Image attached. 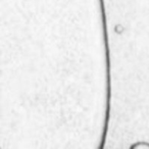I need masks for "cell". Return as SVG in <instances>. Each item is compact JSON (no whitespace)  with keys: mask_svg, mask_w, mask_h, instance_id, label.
Segmentation results:
<instances>
[{"mask_svg":"<svg viewBox=\"0 0 149 149\" xmlns=\"http://www.w3.org/2000/svg\"><path fill=\"white\" fill-rule=\"evenodd\" d=\"M132 147L133 148H149V144L145 142H140L137 143V144H134Z\"/></svg>","mask_w":149,"mask_h":149,"instance_id":"cell-1","label":"cell"}]
</instances>
